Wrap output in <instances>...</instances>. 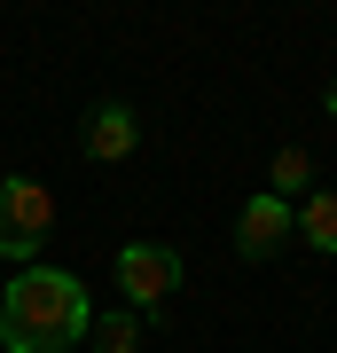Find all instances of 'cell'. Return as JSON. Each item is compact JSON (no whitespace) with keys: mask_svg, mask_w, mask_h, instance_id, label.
<instances>
[{"mask_svg":"<svg viewBox=\"0 0 337 353\" xmlns=\"http://www.w3.org/2000/svg\"><path fill=\"white\" fill-rule=\"evenodd\" d=\"M290 236H298V212H290L283 196H267V189L236 212V259H275Z\"/></svg>","mask_w":337,"mask_h":353,"instance_id":"obj_4","label":"cell"},{"mask_svg":"<svg viewBox=\"0 0 337 353\" xmlns=\"http://www.w3.org/2000/svg\"><path fill=\"white\" fill-rule=\"evenodd\" d=\"M306 181H314V157L298 150V141H290V150H275V173H267V196H283V204H290V196L306 189Z\"/></svg>","mask_w":337,"mask_h":353,"instance_id":"obj_8","label":"cell"},{"mask_svg":"<svg viewBox=\"0 0 337 353\" xmlns=\"http://www.w3.org/2000/svg\"><path fill=\"white\" fill-rule=\"evenodd\" d=\"M48 228H55V196L39 189L32 173H8L0 181V259L8 267H39Z\"/></svg>","mask_w":337,"mask_h":353,"instance_id":"obj_2","label":"cell"},{"mask_svg":"<svg viewBox=\"0 0 337 353\" xmlns=\"http://www.w3.org/2000/svg\"><path fill=\"white\" fill-rule=\"evenodd\" d=\"M79 150H87L94 165H125V157L141 150V118H134V102H94L87 126H79Z\"/></svg>","mask_w":337,"mask_h":353,"instance_id":"obj_5","label":"cell"},{"mask_svg":"<svg viewBox=\"0 0 337 353\" xmlns=\"http://www.w3.org/2000/svg\"><path fill=\"white\" fill-rule=\"evenodd\" d=\"M87 345H94V353H134V345H141V314H134V306H125V314H94Z\"/></svg>","mask_w":337,"mask_h":353,"instance_id":"obj_7","label":"cell"},{"mask_svg":"<svg viewBox=\"0 0 337 353\" xmlns=\"http://www.w3.org/2000/svg\"><path fill=\"white\" fill-rule=\"evenodd\" d=\"M322 110H329V118H337V79H329V94H322Z\"/></svg>","mask_w":337,"mask_h":353,"instance_id":"obj_9","label":"cell"},{"mask_svg":"<svg viewBox=\"0 0 337 353\" xmlns=\"http://www.w3.org/2000/svg\"><path fill=\"white\" fill-rule=\"evenodd\" d=\"M94 330V299L71 267H16L0 290V345L8 353H71Z\"/></svg>","mask_w":337,"mask_h":353,"instance_id":"obj_1","label":"cell"},{"mask_svg":"<svg viewBox=\"0 0 337 353\" xmlns=\"http://www.w3.org/2000/svg\"><path fill=\"white\" fill-rule=\"evenodd\" d=\"M298 236L314 243V252L337 259V189H306V204H298Z\"/></svg>","mask_w":337,"mask_h":353,"instance_id":"obj_6","label":"cell"},{"mask_svg":"<svg viewBox=\"0 0 337 353\" xmlns=\"http://www.w3.org/2000/svg\"><path fill=\"white\" fill-rule=\"evenodd\" d=\"M181 290V252L173 243H118V299L141 322H157V306Z\"/></svg>","mask_w":337,"mask_h":353,"instance_id":"obj_3","label":"cell"}]
</instances>
